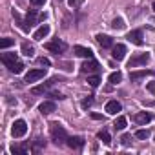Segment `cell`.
<instances>
[{"mask_svg": "<svg viewBox=\"0 0 155 155\" xmlns=\"http://www.w3.org/2000/svg\"><path fill=\"white\" fill-rule=\"evenodd\" d=\"M93 71H99V62L93 60V58H88V60L81 66V73L90 75V73H93Z\"/></svg>", "mask_w": 155, "mask_h": 155, "instance_id": "cell-6", "label": "cell"}, {"mask_svg": "<svg viewBox=\"0 0 155 155\" xmlns=\"http://www.w3.org/2000/svg\"><path fill=\"white\" fill-rule=\"evenodd\" d=\"M46 73H48V69H46V68L29 69V71L26 73V79H24V82H28V84H33V82H37V81L44 79V77H46Z\"/></svg>", "mask_w": 155, "mask_h": 155, "instance_id": "cell-2", "label": "cell"}, {"mask_svg": "<svg viewBox=\"0 0 155 155\" xmlns=\"http://www.w3.org/2000/svg\"><path fill=\"white\" fill-rule=\"evenodd\" d=\"M75 55L77 57H82V58H93V51L90 48H84V46H75L73 48Z\"/></svg>", "mask_w": 155, "mask_h": 155, "instance_id": "cell-10", "label": "cell"}, {"mask_svg": "<svg viewBox=\"0 0 155 155\" xmlns=\"http://www.w3.org/2000/svg\"><path fill=\"white\" fill-rule=\"evenodd\" d=\"M97 42H99L102 48H111V46H113V40H111V37H108V35H97Z\"/></svg>", "mask_w": 155, "mask_h": 155, "instance_id": "cell-19", "label": "cell"}, {"mask_svg": "<svg viewBox=\"0 0 155 155\" xmlns=\"http://www.w3.org/2000/svg\"><path fill=\"white\" fill-rule=\"evenodd\" d=\"M135 120H137V124H140V126H146V124H150V120H151V115H150L148 111H139V113L135 115Z\"/></svg>", "mask_w": 155, "mask_h": 155, "instance_id": "cell-16", "label": "cell"}, {"mask_svg": "<svg viewBox=\"0 0 155 155\" xmlns=\"http://www.w3.org/2000/svg\"><path fill=\"white\" fill-rule=\"evenodd\" d=\"M6 68L11 71V73H15V75H18V73H22L24 71V64L20 62V60H15V62H9V64H6Z\"/></svg>", "mask_w": 155, "mask_h": 155, "instance_id": "cell-17", "label": "cell"}, {"mask_svg": "<svg viewBox=\"0 0 155 155\" xmlns=\"http://www.w3.org/2000/svg\"><path fill=\"white\" fill-rule=\"evenodd\" d=\"M91 104H93V97H86V99H84V101L81 102V106H82L84 110H88V108H90Z\"/></svg>", "mask_w": 155, "mask_h": 155, "instance_id": "cell-30", "label": "cell"}, {"mask_svg": "<svg viewBox=\"0 0 155 155\" xmlns=\"http://www.w3.org/2000/svg\"><path fill=\"white\" fill-rule=\"evenodd\" d=\"M66 144L71 148V150H81L82 146H84V139L82 137H68V140H66Z\"/></svg>", "mask_w": 155, "mask_h": 155, "instance_id": "cell-9", "label": "cell"}, {"mask_svg": "<svg viewBox=\"0 0 155 155\" xmlns=\"http://www.w3.org/2000/svg\"><path fill=\"white\" fill-rule=\"evenodd\" d=\"M135 137L140 139V140H146V139L150 137V131H148V130H137V131H135Z\"/></svg>", "mask_w": 155, "mask_h": 155, "instance_id": "cell-27", "label": "cell"}, {"mask_svg": "<svg viewBox=\"0 0 155 155\" xmlns=\"http://www.w3.org/2000/svg\"><path fill=\"white\" fill-rule=\"evenodd\" d=\"M128 40L133 42L135 46H142V44H144L142 31H140V29H133V31H130V33H128Z\"/></svg>", "mask_w": 155, "mask_h": 155, "instance_id": "cell-8", "label": "cell"}, {"mask_svg": "<svg viewBox=\"0 0 155 155\" xmlns=\"http://www.w3.org/2000/svg\"><path fill=\"white\" fill-rule=\"evenodd\" d=\"M15 44V38H2V42H0V48L2 49H8L9 46H13Z\"/></svg>", "mask_w": 155, "mask_h": 155, "instance_id": "cell-28", "label": "cell"}, {"mask_svg": "<svg viewBox=\"0 0 155 155\" xmlns=\"http://www.w3.org/2000/svg\"><path fill=\"white\" fill-rule=\"evenodd\" d=\"M49 133H51V139H53V142L57 146H60V144H64L68 140V133L58 122H51L49 124Z\"/></svg>", "mask_w": 155, "mask_h": 155, "instance_id": "cell-1", "label": "cell"}, {"mask_svg": "<svg viewBox=\"0 0 155 155\" xmlns=\"http://www.w3.org/2000/svg\"><path fill=\"white\" fill-rule=\"evenodd\" d=\"M91 117H93L95 120H104V117H102V115H99V113H91Z\"/></svg>", "mask_w": 155, "mask_h": 155, "instance_id": "cell-36", "label": "cell"}, {"mask_svg": "<svg viewBox=\"0 0 155 155\" xmlns=\"http://www.w3.org/2000/svg\"><path fill=\"white\" fill-rule=\"evenodd\" d=\"M126 124H128L126 117H117V119H115V122H113L115 130H124V128H126Z\"/></svg>", "mask_w": 155, "mask_h": 155, "instance_id": "cell-25", "label": "cell"}, {"mask_svg": "<svg viewBox=\"0 0 155 155\" xmlns=\"http://www.w3.org/2000/svg\"><path fill=\"white\" fill-rule=\"evenodd\" d=\"M97 137L106 144V146H110L111 144V137H110V133H108V130H101L99 133H97Z\"/></svg>", "mask_w": 155, "mask_h": 155, "instance_id": "cell-20", "label": "cell"}, {"mask_svg": "<svg viewBox=\"0 0 155 155\" xmlns=\"http://www.w3.org/2000/svg\"><path fill=\"white\" fill-rule=\"evenodd\" d=\"M148 91L155 93V82H150V84H148Z\"/></svg>", "mask_w": 155, "mask_h": 155, "instance_id": "cell-37", "label": "cell"}, {"mask_svg": "<svg viewBox=\"0 0 155 155\" xmlns=\"http://www.w3.org/2000/svg\"><path fill=\"white\" fill-rule=\"evenodd\" d=\"M81 4H84V0H68V6L73 8V9H75V8H79Z\"/></svg>", "mask_w": 155, "mask_h": 155, "instance_id": "cell-31", "label": "cell"}, {"mask_svg": "<svg viewBox=\"0 0 155 155\" xmlns=\"http://www.w3.org/2000/svg\"><path fill=\"white\" fill-rule=\"evenodd\" d=\"M124 26H126V24H124V20H122L120 17H117V18L111 22V28H113V29H124Z\"/></svg>", "mask_w": 155, "mask_h": 155, "instance_id": "cell-26", "label": "cell"}, {"mask_svg": "<svg viewBox=\"0 0 155 155\" xmlns=\"http://www.w3.org/2000/svg\"><path fill=\"white\" fill-rule=\"evenodd\" d=\"M57 110V106H55V102H51V101H46V102H42L40 106H38V111L42 113V115H49V113H53Z\"/></svg>", "mask_w": 155, "mask_h": 155, "instance_id": "cell-12", "label": "cell"}, {"mask_svg": "<svg viewBox=\"0 0 155 155\" xmlns=\"http://www.w3.org/2000/svg\"><path fill=\"white\" fill-rule=\"evenodd\" d=\"M108 81H110L111 84H119V82L122 81V73H120V71H113V73L108 77Z\"/></svg>", "mask_w": 155, "mask_h": 155, "instance_id": "cell-23", "label": "cell"}, {"mask_svg": "<svg viewBox=\"0 0 155 155\" xmlns=\"http://www.w3.org/2000/svg\"><path fill=\"white\" fill-rule=\"evenodd\" d=\"M38 18H42V15H38L37 11H33V9H31V11L26 15V26H28V29H29V28H33V26L37 24V20H38Z\"/></svg>", "mask_w": 155, "mask_h": 155, "instance_id": "cell-13", "label": "cell"}, {"mask_svg": "<svg viewBox=\"0 0 155 155\" xmlns=\"http://www.w3.org/2000/svg\"><path fill=\"white\" fill-rule=\"evenodd\" d=\"M150 62V53H139L135 57L130 58L128 62V68H139V66H146Z\"/></svg>", "mask_w": 155, "mask_h": 155, "instance_id": "cell-4", "label": "cell"}, {"mask_svg": "<svg viewBox=\"0 0 155 155\" xmlns=\"http://www.w3.org/2000/svg\"><path fill=\"white\" fill-rule=\"evenodd\" d=\"M153 11H155V2H153Z\"/></svg>", "mask_w": 155, "mask_h": 155, "instance_id": "cell-38", "label": "cell"}, {"mask_svg": "<svg viewBox=\"0 0 155 155\" xmlns=\"http://www.w3.org/2000/svg\"><path fill=\"white\" fill-rule=\"evenodd\" d=\"M46 49H48V51H51V53L60 55V53H64V51L68 49V46H66V42H62V40L55 38V40H51V42H48V44H46Z\"/></svg>", "mask_w": 155, "mask_h": 155, "instance_id": "cell-5", "label": "cell"}, {"mask_svg": "<svg viewBox=\"0 0 155 155\" xmlns=\"http://www.w3.org/2000/svg\"><path fill=\"white\" fill-rule=\"evenodd\" d=\"M42 146H46V140H44V139H37V140L33 142V151H38Z\"/></svg>", "mask_w": 155, "mask_h": 155, "instance_id": "cell-29", "label": "cell"}, {"mask_svg": "<svg viewBox=\"0 0 155 155\" xmlns=\"http://www.w3.org/2000/svg\"><path fill=\"white\" fill-rule=\"evenodd\" d=\"M31 4L38 8V6H44V4H46V0H31Z\"/></svg>", "mask_w": 155, "mask_h": 155, "instance_id": "cell-34", "label": "cell"}, {"mask_svg": "<svg viewBox=\"0 0 155 155\" xmlns=\"http://www.w3.org/2000/svg\"><path fill=\"white\" fill-rule=\"evenodd\" d=\"M88 84H90L91 88H99V84H101V77H99V75H88Z\"/></svg>", "mask_w": 155, "mask_h": 155, "instance_id": "cell-24", "label": "cell"}, {"mask_svg": "<svg viewBox=\"0 0 155 155\" xmlns=\"http://www.w3.org/2000/svg\"><path fill=\"white\" fill-rule=\"evenodd\" d=\"M26 131H28V122H26V120L18 119V120H15V122H13V126H11V135H13L15 139L24 137V135H26Z\"/></svg>", "mask_w": 155, "mask_h": 155, "instance_id": "cell-3", "label": "cell"}, {"mask_svg": "<svg viewBox=\"0 0 155 155\" xmlns=\"http://www.w3.org/2000/svg\"><path fill=\"white\" fill-rule=\"evenodd\" d=\"M0 58H2V62H4V64H9V62L18 60L17 53H2V55H0Z\"/></svg>", "mask_w": 155, "mask_h": 155, "instance_id": "cell-21", "label": "cell"}, {"mask_svg": "<svg viewBox=\"0 0 155 155\" xmlns=\"http://www.w3.org/2000/svg\"><path fill=\"white\" fill-rule=\"evenodd\" d=\"M146 75H155V71H151V69H142V71H130V79H131V81H139V79H142V77H146Z\"/></svg>", "mask_w": 155, "mask_h": 155, "instance_id": "cell-18", "label": "cell"}, {"mask_svg": "<svg viewBox=\"0 0 155 155\" xmlns=\"http://www.w3.org/2000/svg\"><path fill=\"white\" fill-rule=\"evenodd\" d=\"M37 62H38L40 66H49V64H51V62H49V58H44V57H40Z\"/></svg>", "mask_w": 155, "mask_h": 155, "instance_id": "cell-33", "label": "cell"}, {"mask_svg": "<svg viewBox=\"0 0 155 155\" xmlns=\"http://www.w3.org/2000/svg\"><path fill=\"white\" fill-rule=\"evenodd\" d=\"M22 53H24L26 57H33V55H35V48H33L29 42H24V44H22Z\"/></svg>", "mask_w": 155, "mask_h": 155, "instance_id": "cell-22", "label": "cell"}, {"mask_svg": "<svg viewBox=\"0 0 155 155\" xmlns=\"http://www.w3.org/2000/svg\"><path fill=\"white\" fill-rule=\"evenodd\" d=\"M57 81H58V77H53V79H49L48 82H44V84H40V86H35V88L31 90V93H33V95H38V93H46V91H48V90H49V88H51V86L57 82Z\"/></svg>", "mask_w": 155, "mask_h": 155, "instance_id": "cell-7", "label": "cell"}, {"mask_svg": "<svg viewBox=\"0 0 155 155\" xmlns=\"http://www.w3.org/2000/svg\"><path fill=\"white\" fill-rule=\"evenodd\" d=\"M49 29H51V28H49L48 24H42V26H40V28L35 31L33 38H35V40H42L44 37H48V35H49Z\"/></svg>", "mask_w": 155, "mask_h": 155, "instance_id": "cell-14", "label": "cell"}, {"mask_svg": "<svg viewBox=\"0 0 155 155\" xmlns=\"http://www.w3.org/2000/svg\"><path fill=\"white\" fill-rule=\"evenodd\" d=\"M51 97H53V99H58V101H60V99H64V95H62V93H57V91H53V93H51Z\"/></svg>", "mask_w": 155, "mask_h": 155, "instance_id": "cell-35", "label": "cell"}, {"mask_svg": "<svg viewBox=\"0 0 155 155\" xmlns=\"http://www.w3.org/2000/svg\"><path fill=\"white\" fill-rule=\"evenodd\" d=\"M111 57H113L117 62H119V60H122V58L126 57V46H124V44H117V46H113Z\"/></svg>", "mask_w": 155, "mask_h": 155, "instance_id": "cell-11", "label": "cell"}, {"mask_svg": "<svg viewBox=\"0 0 155 155\" xmlns=\"http://www.w3.org/2000/svg\"><path fill=\"white\" fill-rule=\"evenodd\" d=\"M120 110H122L120 102H117V101H110V102H106V111H108L110 115H117Z\"/></svg>", "mask_w": 155, "mask_h": 155, "instance_id": "cell-15", "label": "cell"}, {"mask_svg": "<svg viewBox=\"0 0 155 155\" xmlns=\"http://www.w3.org/2000/svg\"><path fill=\"white\" fill-rule=\"evenodd\" d=\"M120 142H122V146H130V142H131V135H122L120 137Z\"/></svg>", "mask_w": 155, "mask_h": 155, "instance_id": "cell-32", "label": "cell"}]
</instances>
